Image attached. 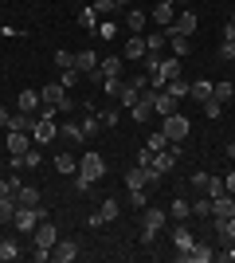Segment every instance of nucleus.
<instances>
[{"label":"nucleus","mask_w":235,"mask_h":263,"mask_svg":"<svg viewBox=\"0 0 235 263\" xmlns=\"http://www.w3.org/2000/svg\"><path fill=\"white\" fill-rule=\"evenodd\" d=\"M102 177H106V161H102V154H90V149H87V157H78L75 189H78V193H90V185L102 181Z\"/></svg>","instance_id":"nucleus-1"},{"label":"nucleus","mask_w":235,"mask_h":263,"mask_svg":"<svg viewBox=\"0 0 235 263\" xmlns=\"http://www.w3.org/2000/svg\"><path fill=\"white\" fill-rule=\"evenodd\" d=\"M39 102H44V106H55L59 114H71V110H75V102L67 99V87H63V83H47V87L39 90Z\"/></svg>","instance_id":"nucleus-2"},{"label":"nucleus","mask_w":235,"mask_h":263,"mask_svg":"<svg viewBox=\"0 0 235 263\" xmlns=\"http://www.w3.org/2000/svg\"><path fill=\"white\" fill-rule=\"evenodd\" d=\"M39 220H47V209H44V204H39V209L20 204V209H16V216H12V224H16V232H20V236H32Z\"/></svg>","instance_id":"nucleus-3"},{"label":"nucleus","mask_w":235,"mask_h":263,"mask_svg":"<svg viewBox=\"0 0 235 263\" xmlns=\"http://www.w3.org/2000/svg\"><path fill=\"white\" fill-rule=\"evenodd\" d=\"M161 130H165V138H168V142H184V138H188V130H192V122L184 118V114H168Z\"/></svg>","instance_id":"nucleus-4"},{"label":"nucleus","mask_w":235,"mask_h":263,"mask_svg":"<svg viewBox=\"0 0 235 263\" xmlns=\"http://www.w3.org/2000/svg\"><path fill=\"white\" fill-rule=\"evenodd\" d=\"M55 240H59L55 224H51V220H39V224H35V232H32V243H35V248H47V252H51V248H55Z\"/></svg>","instance_id":"nucleus-5"},{"label":"nucleus","mask_w":235,"mask_h":263,"mask_svg":"<svg viewBox=\"0 0 235 263\" xmlns=\"http://www.w3.org/2000/svg\"><path fill=\"white\" fill-rule=\"evenodd\" d=\"M165 224H168V212H165V209H149V212H145V232H141V240L153 243V236L165 228Z\"/></svg>","instance_id":"nucleus-6"},{"label":"nucleus","mask_w":235,"mask_h":263,"mask_svg":"<svg viewBox=\"0 0 235 263\" xmlns=\"http://www.w3.org/2000/svg\"><path fill=\"white\" fill-rule=\"evenodd\" d=\"M196 24H200V20H196V12H180L177 20H173V28H168V35H192V32H196Z\"/></svg>","instance_id":"nucleus-7"},{"label":"nucleus","mask_w":235,"mask_h":263,"mask_svg":"<svg viewBox=\"0 0 235 263\" xmlns=\"http://www.w3.org/2000/svg\"><path fill=\"white\" fill-rule=\"evenodd\" d=\"M102 59H98V51L94 47H82V51H75V71L78 75H87V71H94Z\"/></svg>","instance_id":"nucleus-8"},{"label":"nucleus","mask_w":235,"mask_h":263,"mask_svg":"<svg viewBox=\"0 0 235 263\" xmlns=\"http://www.w3.org/2000/svg\"><path fill=\"white\" fill-rule=\"evenodd\" d=\"M32 149V134H24V130H8V154L12 157H20Z\"/></svg>","instance_id":"nucleus-9"},{"label":"nucleus","mask_w":235,"mask_h":263,"mask_svg":"<svg viewBox=\"0 0 235 263\" xmlns=\"http://www.w3.org/2000/svg\"><path fill=\"white\" fill-rule=\"evenodd\" d=\"M212 243H192V248H188V252H180V259H184V263H212Z\"/></svg>","instance_id":"nucleus-10"},{"label":"nucleus","mask_w":235,"mask_h":263,"mask_svg":"<svg viewBox=\"0 0 235 263\" xmlns=\"http://www.w3.org/2000/svg\"><path fill=\"white\" fill-rule=\"evenodd\" d=\"M180 99H173L168 90H161V95H153V114H161V118H168V114H177Z\"/></svg>","instance_id":"nucleus-11"},{"label":"nucleus","mask_w":235,"mask_h":263,"mask_svg":"<svg viewBox=\"0 0 235 263\" xmlns=\"http://www.w3.org/2000/svg\"><path fill=\"white\" fill-rule=\"evenodd\" d=\"M130 114H134V122H149V114H153V90H149V95H137Z\"/></svg>","instance_id":"nucleus-12"},{"label":"nucleus","mask_w":235,"mask_h":263,"mask_svg":"<svg viewBox=\"0 0 235 263\" xmlns=\"http://www.w3.org/2000/svg\"><path fill=\"white\" fill-rule=\"evenodd\" d=\"M51 255H55L59 263H71V259H78V243H75V240H55Z\"/></svg>","instance_id":"nucleus-13"},{"label":"nucleus","mask_w":235,"mask_h":263,"mask_svg":"<svg viewBox=\"0 0 235 263\" xmlns=\"http://www.w3.org/2000/svg\"><path fill=\"white\" fill-rule=\"evenodd\" d=\"M231 212H235V197H231V193L212 197V216H231Z\"/></svg>","instance_id":"nucleus-14"},{"label":"nucleus","mask_w":235,"mask_h":263,"mask_svg":"<svg viewBox=\"0 0 235 263\" xmlns=\"http://www.w3.org/2000/svg\"><path fill=\"white\" fill-rule=\"evenodd\" d=\"M16 106H20L24 114H35V110H39V90H20V95H16Z\"/></svg>","instance_id":"nucleus-15"},{"label":"nucleus","mask_w":235,"mask_h":263,"mask_svg":"<svg viewBox=\"0 0 235 263\" xmlns=\"http://www.w3.org/2000/svg\"><path fill=\"white\" fill-rule=\"evenodd\" d=\"M35 122H39L35 114H24V110H20V114H12V118H8V130H24V134H32V130H35Z\"/></svg>","instance_id":"nucleus-16"},{"label":"nucleus","mask_w":235,"mask_h":263,"mask_svg":"<svg viewBox=\"0 0 235 263\" xmlns=\"http://www.w3.org/2000/svg\"><path fill=\"white\" fill-rule=\"evenodd\" d=\"M137 95H141V87H137L134 79H130V83L122 79V87H118V102H122V106H134V102H137Z\"/></svg>","instance_id":"nucleus-17"},{"label":"nucleus","mask_w":235,"mask_h":263,"mask_svg":"<svg viewBox=\"0 0 235 263\" xmlns=\"http://www.w3.org/2000/svg\"><path fill=\"white\" fill-rule=\"evenodd\" d=\"M122 55H125V59H145V35H130Z\"/></svg>","instance_id":"nucleus-18"},{"label":"nucleus","mask_w":235,"mask_h":263,"mask_svg":"<svg viewBox=\"0 0 235 263\" xmlns=\"http://www.w3.org/2000/svg\"><path fill=\"white\" fill-rule=\"evenodd\" d=\"M16 209H20V200H16V193H8V197H0V224H12Z\"/></svg>","instance_id":"nucleus-19"},{"label":"nucleus","mask_w":235,"mask_h":263,"mask_svg":"<svg viewBox=\"0 0 235 263\" xmlns=\"http://www.w3.org/2000/svg\"><path fill=\"white\" fill-rule=\"evenodd\" d=\"M16 200H20V204H28V209H39V189L20 185V189H16Z\"/></svg>","instance_id":"nucleus-20"},{"label":"nucleus","mask_w":235,"mask_h":263,"mask_svg":"<svg viewBox=\"0 0 235 263\" xmlns=\"http://www.w3.org/2000/svg\"><path fill=\"white\" fill-rule=\"evenodd\" d=\"M98 71L106 79H122V59H118V55H110V59H102L98 63Z\"/></svg>","instance_id":"nucleus-21"},{"label":"nucleus","mask_w":235,"mask_h":263,"mask_svg":"<svg viewBox=\"0 0 235 263\" xmlns=\"http://www.w3.org/2000/svg\"><path fill=\"white\" fill-rule=\"evenodd\" d=\"M173 20H177V12L168 8V4H157V8H153V24H161V28H173Z\"/></svg>","instance_id":"nucleus-22"},{"label":"nucleus","mask_w":235,"mask_h":263,"mask_svg":"<svg viewBox=\"0 0 235 263\" xmlns=\"http://www.w3.org/2000/svg\"><path fill=\"white\" fill-rule=\"evenodd\" d=\"M212 99H216V102H224V106H227V102L235 99V83H216V87H212Z\"/></svg>","instance_id":"nucleus-23"},{"label":"nucleus","mask_w":235,"mask_h":263,"mask_svg":"<svg viewBox=\"0 0 235 263\" xmlns=\"http://www.w3.org/2000/svg\"><path fill=\"white\" fill-rule=\"evenodd\" d=\"M165 47H168V32H149V40H145V51H157V55H161Z\"/></svg>","instance_id":"nucleus-24"},{"label":"nucleus","mask_w":235,"mask_h":263,"mask_svg":"<svg viewBox=\"0 0 235 263\" xmlns=\"http://www.w3.org/2000/svg\"><path fill=\"white\" fill-rule=\"evenodd\" d=\"M55 169H59V173H67V177H75V173H78V157L59 154V157H55Z\"/></svg>","instance_id":"nucleus-25"},{"label":"nucleus","mask_w":235,"mask_h":263,"mask_svg":"<svg viewBox=\"0 0 235 263\" xmlns=\"http://www.w3.org/2000/svg\"><path fill=\"white\" fill-rule=\"evenodd\" d=\"M165 90L173 95V99H188L192 83H184V79H168V83H165Z\"/></svg>","instance_id":"nucleus-26"},{"label":"nucleus","mask_w":235,"mask_h":263,"mask_svg":"<svg viewBox=\"0 0 235 263\" xmlns=\"http://www.w3.org/2000/svg\"><path fill=\"white\" fill-rule=\"evenodd\" d=\"M125 185H130V189H145L149 185V181H145V169H141V165L125 169Z\"/></svg>","instance_id":"nucleus-27"},{"label":"nucleus","mask_w":235,"mask_h":263,"mask_svg":"<svg viewBox=\"0 0 235 263\" xmlns=\"http://www.w3.org/2000/svg\"><path fill=\"white\" fill-rule=\"evenodd\" d=\"M168 47H173V55H177V59H184V55L192 51L188 35H168Z\"/></svg>","instance_id":"nucleus-28"},{"label":"nucleus","mask_w":235,"mask_h":263,"mask_svg":"<svg viewBox=\"0 0 235 263\" xmlns=\"http://www.w3.org/2000/svg\"><path fill=\"white\" fill-rule=\"evenodd\" d=\"M145 149H149V154H161V149H168V138H165V130H153V134H149Z\"/></svg>","instance_id":"nucleus-29"},{"label":"nucleus","mask_w":235,"mask_h":263,"mask_svg":"<svg viewBox=\"0 0 235 263\" xmlns=\"http://www.w3.org/2000/svg\"><path fill=\"white\" fill-rule=\"evenodd\" d=\"M188 99H196V102H208V99H212V83H204V79H200V83H192Z\"/></svg>","instance_id":"nucleus-30"},{"label":"nucleus","mask_w":235,"mask_h":263,"mask_svg":"<svg viewBox=\"0 0 235 263\" xmlns=\"http://www.w3.org/2000/svg\"><path fill=\"white\" fill-rule=\"evenodd\" d=\"M157 71H161L165 79H180V59H177V55H173V59H161V67H157Z\"/></svg>","instance_id":"nucleus-31"},{"label":"nucleus","mask_w":235,"mask_h":263,"mask_svg":"<svg viewBox=\"0 0 235 263\" xmlns=\"http://www.w3.org/2000/svg\"><path fill=\"white\" fill-rule=\"evenodd\" d=\"M173 243H177V252H188L196 240H192V232H188V228H177V232H173Z\"/></svg>","instance_id":"nucleus-32"},{"label":"nucleus","mask_w":235,"mask_h":263,"mask_svg":"<svg viewBox=\"0 0 235 263\" xmlns=\"http://www.w3.org/2000/svg\"><path fill=\"white\" fill-rule=\"evenodd\" d=\"M125 28H130V32H141V28H145V12L130 8V12H125Z\"/></svg>","instance_id":"nucleus-33"},{"label":"nucleus","mask_w":235,"mask_h":263,"mask_svg":"<svg viewBox=\"0 0 235 263\" xmlns=\"http://www.w3.org/2000/svg\"><path fill=\"white\" fill-rule=\"evenodd\" d=\"M63 138H67V142H87V134H82V126H78V122H67V126H63Z\"/></svg>","instance_id":"nucleus-34"},{"label":"nucleus","mask_w":235,"mask_h":263,"mask_svg":"<svg viewBox=\"0 0 235 263\" xmlns=\"http://www.w3.org/2000/svg\"><path fill=\"white\" fill-rule=\"evenodd\" d=\"M20 255V248H16V240H0V263H12Z\"/></svg>","instance_id":"nucleus-35"},{"label":"nucleus","mask_w":235,"mask_h":263,"mask_svg":"<svg viewBox=\"0 0 235 263\" xmlns=\"http://www.w3.org/2000/svg\"><path fill=\"white\" fill-rule=\"evenodd\" d=\"M168 216H173V220H184V216H192V204H188V200H173V209H168Z\"/></svg>","instance_id":"nucleus-36"},{"label":"nucleus","mask_w":235,"mask_h":263,"mask_svg":"<svg viewBox=\"0 0 235 263\" xmlns=\"http://www.w3.org/2000/svg\"><path fill=\"white\" fill-rule=\"evenodd\" d=\"M78 24H82L87 32H94V28H98V12H94V8H82V12H78Z\"/></svg>","instance_id":"nucleus-37"},{"label":"nucleus","mask_w":235,"mask_h":263,"mask_svg":"<svg viewBox=\"0 0 235 263\" xmlns=\"http://www.w3.org/2000/svg\"><path fill=\"white\" fill-rule=\"evenodd\" d=\"M78 126H82V134H87V138H94V134L102 130V118H94V114H87V122H78Z\"/></svg>","instance_id":"nucleus-38"},{"label":"nucleus","mask_w":235,"mask_h":263,"mask_svg":"<svg viewBox=\"0 0 235 263\" xmlns=\"http://www.w3.org/2000/svg\"><path fill=\"white\" fill-rule=\"evenodd\" d=\"M192 216H212V197H200L192 204Z\"/></svg>","instance_id":"nucleus-39"},{"label":"nucleus","mask_w":235,"mask_h":263,"mask_svg":"<svg viewBox=\"0 0 235 263\" xmlns=\"http://www.w3.org/2000/svg\"><path fill=\"white\" fill-rule=\"evenodd\" d=\"M98 216H102V220H118V200H102Z\"/></svg>","instance_id":"nucleus-40"},{"label":"nucleus","mask_w":235,"mask_h":263,"mask_svg":"<svg viewBox=\"0 0 235 263\" xmlns=\"http://www.w3.org/2000/svg\"><path fill=\"white\" fill-rule=\"evenodd\" d=\"M94 35H98V40H114V35H118V28H114L110 20H102L98 28H94Z\"/></svg>","instance_id":"nucleus-41"},{"label":"nucleus","mask_w":235,"mask_h":263,"mask_svg":"<svg viewBox=\"0 0 235 263\" xmlns=\"http://www.w3.org/2000/svg\"><path fill=\"white\" fill-rule=\"evenodd\" d=\"M55 67H59V71L75 67V51H55Z\"/></svg>","instance_id":"nucleus-42"},{"label":"nucleus","mask_w":235,"mask_h":263,"mask_svg":"<svg viewBox=\"0 0 235 263\" xmlns=\"http://www.w3.org/2000/svg\"><path fill=\"white\" fill-rule=\"evenodd\" d=\"M204 114H208V118H220V114H224V102H216V99H208V102H204Z\"/></svg>","instance_id":"nucleus-43"},{"label":"nucleus","mask_w":235,"mask_h":263,"mask_svg":"<svg viewBox=\"0 0 235 263\" xmlns=\"http://www.w3.org/2000/svg\"><path fill=\"white\" fill-rule=\"evenodd\" d=\"M208 181H212V173H204V169H196V173H192V189H208Z\"/></svg>","instance_id":"nucleus-44"},{"label":"nucleus","mask_w":235,"mask_h":263,"mask_svg":"<svg viewBox=\"0 0 235 263\" xmlns=\"http://www.w3.org/2000/svg\"><path fill=\"white\" fill-rule=\"evenodd\" d=\"M220 193H227L224 181H220V177H212V181H208V189H204V197H220Z\"/></svg>","instance_id":"nucleus-45"},{"label":"nucleus","mask_w":235,"mask_h":263,"mask_svg":"<svg viewBox=\"0 0 235 263\" xmlns=\"http://www.w3.org/2000/svg\"><path fill=\"white\" fill-rule=\"evenodd\" d=\"M216 55H220L224 63H235V44H227V40H224V44H220V51H216Z\"/></svg>","instance_id":"nucleus-46"},{"label":"nucleus","mask_w":235,"mask_h":263,"mask_svg":"<svg viewBox=\"0 0 235 263\" xmlns=\"http://www.w3.org/2000/svg\"><path fill=\"white\" fill-rule=\"evenodd\" d=\"M130 204H134V209H145V189H130Z\"/></svg>","instance_id":"nucleus-47"},{"label":"nucleus","mask_w":235,"mask_h":263,"mask_svg":"<svg viewBox=\"0 0 235 263\" xmlns=\"http://www.w3.org/2000/svg\"><path fill=\"white\" fill-rule=\"evenodd\" d=\"M114 8H118V4H114V0H94V12H98V16H110Z\"/></svg>","instance_id":"nucleus-48"},{"label":"nucleus","mask_w":235,"mask_h":263,"mask_svg":"<svg viewBox=\"0 0 235 263\" xmlns=\"http://www.w3.org/2000/svg\"><path fill=\"white\" fill-rule=\"evenodd\" d=\"M75 83H78V71H75V67H67V71H63V87H75Z\"/></svg>","instance_id":"nucleus-49"},{"label":"nucleus","mask_w":235,"mask_h":263,"mask_svg":"<svg viewBox=\"0 0 235 263\" xmlns=\"http://www.w3.org/2000/svg\"><path fill=\"white\" fill-rule=\"evenodd\" d=\"M118 87H122V79H106V83H102V90H106V95H114V99H118Z\"/></svg>","instance_id":"nucleus-50"},{"label":"nucleus","mask_w":235,"mask_h":263,"mask_svg":"<svg viewBox=\"0 0 235 263\" xmlns=\"http://www.w3.org/2000/svg\"><path fill=\"white\" fill-rule=\"evenodd\" d=\"M87 79H90V83H94V87H102V83H106V75H102L98 67H94V71H87Z\"/></svg>","instance_id":"nucleus-51"},{"label":"nucleus","mask_w":235,"mask_h":263,"mask_svg":"<svg viewBox=\"0 0 235 263\" xmlns=\"http://www.w3.org/2000/svg\"><path fill=\"white\" fill-rule=\"evenodd\" d=\"M102 126H118V110H106V114H102Z\"/></svg>","instance_id":"nucleus-52"},{"label":"nucleus","mask_w":235,"mask_h":263,"mask_svg":"<svg viewBox=\"0 0 235 263\" xmlns=\"http://www.w3.org/2000/svg\"><path fill=\"white\" fill-rule=\"evenodd\" d=\"M224 40H227V44H235V24H224Z\"/></svg>","instance_id":"nucleus-53"},{"label":"nucleus","mask_w":235,"mask_h":263,"mask_svg":"<svg viewBox=\"0 0 235 263\" xmlns=\"http://www.w3.org/2000/svg\"><path fill=\"white\" fill-rule=\"evenodd\" d=\"M224 189H227V193L235 197V173H227V177H224Z\"/></svg>","instance_id":"nucleus-54"},{"label":"nucleus","mask_w":235,"mask_h":263,"mask_svg":"<svg viewBox=\"0 0 235 263\" xmlns=\"http://www.w3.org/2000/svg\"><path fill=\"white\" fill-rule=\"evenodd\" d=\"M220 259H227V263H235V243H227V252L220 255Z\"/></svg>","instance_id":"nucleus-55"},{"label":"nucleus","mask_w":235,"mask_h":263,"mask_svg":"<svg viewBox=\"0 0 235 263\" xmlns=\"http://www.w3.org/2000/svg\"><path fill=\"white\" fill-rule=\"evenodd\" d=\"M8 118H12V114H8L4 106H0V126H4V130H8Z\"/></svg>","instance_id":"nucleus-56"},{"label":"nucleus","mask_w":235,"mask_h":263,"mask_svg":"<svg viewBox=\"0 0 235 263\" xmlns=\"http://www.w3.org/2000/svg\"><path fill=\"white\" fill-rule=\"evenodd\" d=\"M8 193H12V185H8V181H0V197H8Z\"/></svg>","instance_id":"nucleus-57"},{"label":"nucleus","mask_w":235,"mask_h":263,"mask_svg":"<svg viewBox=\"0 0 235 263\" xmlns=\"http://www.w3.org/2000/svg\"><path fill=\"white\" fill-rule=\"evenodd\" d=\"M227 157H231V161H235V142H231V145H227Z\"/></svg>","instance_id":"nucleus-58"},{"label":"nucleus","mask_w":235,"mask_h":263,"mask_svg":"<svg viewBox=\"0 0 235 263\" xmlns=\"http://www.w3.org/2000/svg\"><path fill=\"white\" fill-rule=\"evenodd\" d=\"M114 4H118V8H130V0H114Z\"/></svg>","instance_id":"nucleus-59"},{"label":"nucleus","mask_w":235,"mask_h":263,"mask_svg":"<svg viewBox=\"0 0 235 263\" xmlns=\"http://www.w3.org/2000/svg\"><path fill=\"white\" fill-rule=\"evenodd\" d=\"M161 4H168V8H177V0H161Z\"/></svg>","instance_id":"nucleus-60"},{"label":"nucleus","mask_w":235,"mask_h":263,"mask_svg":"<svg viewBox=\"0 0 235 263\" xmlns=\"http://www.w3.org/2000/svg\"><path fill=\"white\" fill-rule=\"evenodd\" d=\"M231 24H235V12H231Z\"/></svg>","instance_id":"nucleus-61"}]
</instances>
